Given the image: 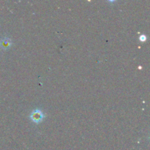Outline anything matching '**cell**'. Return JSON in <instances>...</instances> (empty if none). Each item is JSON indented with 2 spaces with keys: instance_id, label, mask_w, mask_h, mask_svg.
Wrapping results in <instances>:
<instances>
[{
  "instance_id": "cell-2",
  "label": "cell",
  "mask_w": 150,
  "mask_h": 150,
  "mask_svg": "<svg viewBox=\"0 0 150 150\" xmlns=\"http://www.w3.org/2000/svg\"><path fill=\"white\" fill-rule=\"evenodd\" d=\"M0 45L3 48H9L10 47V40H4L1 41Z\"/></svg>"
},
{
  "instance_id": "cell-1",
  "label": "cell",
  "mask_w": 150,
  "mask_h": 150,
  "mask_svg": "<svg viewBox=\"0 0 150 150\" xmlns=\"http://www.w3.org/2000/svg\"><path fill=\"white\" fill-rule=\"evenodd\" d=\"M30 119L35 123L39 124L44 119V114L40 109H36L31 113Z\"/></svg>"
},
{
  "instance_id": "cell-3",
  "label": "cell",
  "mask_w": 150,
  "mask_h": 150,
  "mask_svg": "<svg viewBox=\"0 0 150 150\" xmlns=\"http://www.w3.org/2000/svg\"><path fill=\"white\" fill-rule=\"evenodd\" d=\"M139 39H140V40L142 41V42H144V41H146V36H145V35H141V37H140V38H139Z\"/></svg>"
}]
</instances>
